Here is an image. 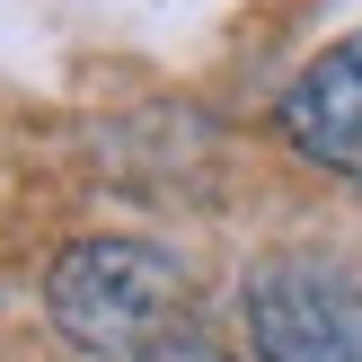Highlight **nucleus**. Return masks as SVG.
<instances>
[{"label":"nucleus","mask_w":362,"mask_h":362,"mask_svg":"<svg viewBox=\"0 0 362 362\" xmlns=\"http://www.w3.org/2000/svg\"><path fill=\"white\" fill-rule=\"evenodd\" d=\"M45 318L88 362H141L186 327V257L133 230H80L45 265Z\"/></svg>","instance_id":"obj_1"},{"label":"nucleus","mask_w":362,"mask_h":362,"mask_svg":"<svg viewBox=\"0 0 362 362\" xmlns=\"http://www.w3.org/2000/svg\"><path fill=\"white\" fill-rule=\"evenodd\" d=\"M257 362H362V283L327 257H265L239 283Z\"/></svg>","instance_id":"obj_2"},{"label":"nucleus","mask_w":362,"mask_h":362,"mask_svg":"<svg viewBox=\"0 0 362 362\" xmlns=\"http://www.w3.org/2000/svg\"><path fill=\"white\" fill-rule=\"evenodd\" d=\"M274 133L292 141L310 168L362 177V27L336 35L327 53H310V62L283 80V98H274Z\"/></svg>","instance_id":"obj_3"},{"label":"nucleus","mask_w":362,"mask_h":362,"mask_svg":"<svg viewBox=\"0 0 362 362\" xmlns=\"http://www.w3.org/2000/svg\"><path fill=\"white\" fill-rule=\"evenodd\" d=\"M141 362H230V354H221V345H204V336H194V327H177L168 345H151Z\"/></svg>","instance_id":"obj_4"}]
</instances>
